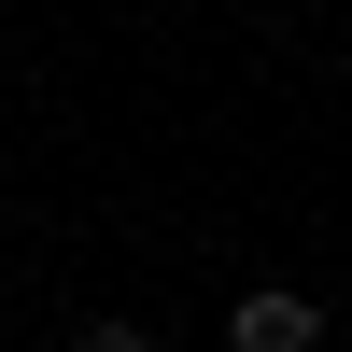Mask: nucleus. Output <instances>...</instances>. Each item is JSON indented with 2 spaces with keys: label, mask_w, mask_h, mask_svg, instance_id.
<instances>
[{
  "label": "nucleus",
  "mask_w": 352,
  "mask_h": 352,
  "mask_svg": "<svg viewBox=\"0 0 352 352\" xmlns=\"http://www.w3.org/2000/svg\"><path fill=\"white\" fill-rule=\"evenodd\" d=\"M310 338H324V310H310L296 282H268V296L226 310V352H310Z\"/></svg>",
  "instance_id": "f257e3e1"
},
{
  "label": "nucleus",
  "mask_w": 352,
  "mask_h": 352,
  "mask_svg": "<svg viewBox=\"0 0 352 352\" xmlns=\"http://www.w3.org/2000/svg\"><path fill=\"white\" fill-rule=\"evenodd\" d=\"M85 352H155V338H141V324H99V338H85Z\"/></svg>",
  "instance_id": "f03ea898"
}]
</instances>
